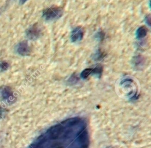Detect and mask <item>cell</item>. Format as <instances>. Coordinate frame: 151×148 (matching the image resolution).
<instances>
[{"instance_id": "5b68a950", "label": "cell", "mask_w": 151, "mask_h": 148, "mask_svg": "<svg viewBox=\"0 0 151 148\" xmlns=\"http://www.w3.org/2000/svg\"><path fill=\"white\" fill-rule=\"evenodd\" d=\"M145 63V60L142 56H137L134 58L133 64L134 65V67L138 69L139 68L143 67Z\"/></svg>"}, {"instance_id": "7c38bea8", "label": "cell", "mask_w": 151, "mask_h": 148, "mask_svg": "<svg viewBox=\"0 0 151 148\" xmlns=\"http://www.w3.org/2000/svg\"><path fill=\"white\" fill-rule=\"evenodd\" d=\"M145 22L149 26L151 27V14L147 15L145 17Z\"/></svg>"}, {"instance_id": "7a4b0ae2", "label": "cell", "mask_w": 151, "mask_h": 148, "mask_svg": "<svg viewBox=\"0 0 151 148\" xmlns=\"http://www.w3.org/2000/svg\"><path fill=\"white\" fill-rule=\"evenodd\" d=\"M42 30L38 24H35L30 27L26 32V37L30 40H36L41 36Z\"/></svg>"}, {"instance_id": "8fae6325", "label": "cell", "mask_w": 151, "mask_h": 148, "mask_svg": "<svg viewBox=\"0 0 151 148\" xmlns=\"http://www.w3.org/2000/svg\"><path fill=\"white\" fill-rule=\"evenodd\" d=\"M78 80V77L76 76L75 74H73L69 79V82H76Z\"/></svg>"}, {"instance_id": "ba28073f", "label": "cell", "mask_w": 151, "mask_h": 148, "mask_svg": "<svg viewBox=\"0 0 151 148\" xmlns=\"http://www.w3.org/2000/svg\"><path fill=\"white\" fill-rule=\"evenodd\" d=\"M92 71L93 68H86L80 74V77L84 79H86L90 74H92Z\"/></svg>"}, {"instance_id": "8992f818", "label": "cell", "mask_w": 151, "mask_h": 148, "mask_svg": "<svg viewBox=\"0 0 151 148\" xmlns=\"http://www.w3.org/2000/svg\"><path fill=\"white\" fill-rule=\"evenodd\" d=\"M148 33V29L145 26H141L139 27L136 32L137 38L141 39L146 37Z\"/></svg>"}, {"instance_id": "4fadbf2b", "label": "cell", "mask_w": 151, "mask_h": 148, "mask_svg": "<svg viewBox=\"0 0 151 148\" xmlns=\"http://www.w3.org/2000/svg\"><path fill=\"white\" fill-rule=\"evenodd\" d=\"M104 37V33L103 31H100L98 32L97 34H96V37L98 39H103V38Z\"/></svg>"}, {"instance_id": "5bb4252c", "label": "cell", "mask_w": 151, "mask_h": 148, "mask_svg": "<svg viewBox=\"0 0 151 148\" xmlns=\"http://www.w3.org/2000/svg\"><path fill=\"white\" fill-rule=\"evenodd\" d=\"M150 6L151 8V0H150Z\"/></svg>"}, {"instance_id": "3957f363", "label": "cell", "mask_w": 151, "mask_h": 148, "mask_svg": "<svg viewBox=\"0 0 151 148\" xmlns=\"http://www.w3.org/2000/svg\"><path fill=\"white\" fill-rule=\"evenodd\" d=\"M15 51L18 55L21 56L29 55L31 52L28 43L26 41H23L19 42L15 48Z\"/></svg>"}, {"instance_id": "52a82bcc", "label": "cell", "mask_w": 151, "mask_h": 148, "mask_svg": "<svg viewBox=\"0 0 151 148\" xmlns=\"http://www.w3.org/2000/svg\"><path fill=\"white\" fill-rule=\"evenodd\" d=\"M9 68V64L6 61H2L0 62V73L6 71Z\"/></svg>"}, {"instance_id": "9c48e42d", "label": "cell", "mask_w": 151, "mask_h": 148, "mask_svg": "<svg viewBox=\"0 0 151 148\" xmlns=\"http://www.w3.org/2000/svg\"><path fill=\"white\" fill-rule=\"evenodd\" d=\"M103 68L102 65L98 64L97 65L95 68H93V71H92V74H95L96 75H101V74L103 72Z\"/></svg>"}, {"instance_id": "30bf717a", "label": "cell", "mask_w": 151, "mask_h": 148, "mask_svg": "<svg viewBox=\"0 0 151 148\" xmlns=\"http://www.w3.org/2000/svg\"><path fill=\"white\" fill-rule=\"evenodd\" d=\"M105 55L104 54V53L103 52L101 51H98L93 55V58L95 60H101L105 57Z\"/></svg>"}, {"instance_id": "6da1fadb", "label": "cell", "mask_w": 151, "mask_h": 148, "mask_svg": "<svg viewBox=\"0 0 151 148\" xmlns=\"http://www.w3.org/2000/svg\"><path fill=\"white\" fill-rule=\"evenodd\" d=\"M63 14V10L58 6H52L45 9L42 14V17L45 20L53 21L60 18Z\"/></svg>"}, {"instance_id": "277c9868", "label": "cell", "mask_w": 151, "mask_h": 148, "mask_svg": "<svg viewBox=\"0 0 151 148\" xmlns=\"http://www.w3.org/2000/svg\"><path fill=\"white\" fill-rule=\"evenodd\" d=\"M84 35L83 29L80 27H76L71 33L70 38L73 42L76 43L82 41Z\"/></svg>"}]
</instances>
